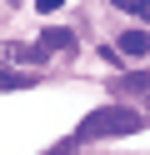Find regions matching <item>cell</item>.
<instances>
[{
  "label": "cell",
  "instance_id": "obj_1",
  "mask_svg": "<svg viewBox=\"0 0 150 155\" xmlns=\"http://www.w3.org/2000/svg\"><path fill=\"white\" fill-rule=\"evenodd\" d=\"M145 115L140 110H130V105H100V110H90L85 120H80V130H75V140H105V135H140L145 130Z\"/></svg>",
  "mask_w": 150,
  "mask_h": 155
},
{
  "label": "cell",
  "instance_id": "obj_2",
  "mask_svg": "<svg viewBox=\"0 0 150 155\" xmlns=\"http://www.w3.org/2000/svg\"><path fill=\"white\" fill-rule=\"evenodd\" d=\"M120 55H150V30L145 25H135V30L120 35Z\"/></svg>",
  "mask_w": 150,
  "mask_h": 155
},
{
  "label": "cell",
  "instance_id": "obj_3",
  "mask_svg": "<svg viewBox=\"0 0 150 155\" xmlns=\"http://www.w3.org/2000/svg\"><path fill=\"white\" fill-rule=\"evenodd\" d=\"M110 85H115V95H140V90H150V65H145V70L120 75V80H110Z\"/></svg>",
  "mask_w": 150,
  "mask_h": 155
},
{
  "label": "cell",
  "instance_id": "obj_4",
  "mask_svg": "<svg viewBox=\"0 0 150 155\" xmlns=\"http://www.w3.org/2000/svg\"><path fill=\"white\" fill-rule=\"evenodd\" d=\"M40 45H45V50H70L75 35H70V30H40Z\"/></svg>",
  "mask_w": 150,
  "mask_h": 155
},
{
  "label": "cell",
  "instance_id": "obj_5",
  "mask_svg": "<svg viewBox=\"0 0 150 155\" xmlns=\"http://www.w3.org/2000/svg\"><path fill=\"white\" fill-rule=\"evenodd\" d=\"M115 10H130V15H140V20H150V0H110Z\"/></svg>",
  "mask_w": 150,
  "mask_h": 155
},
{
  "label": "cell",
  "instance_id": "obj_6",
  "mask_svg": "<svg viewBox=\"0 0 150 155\" xmlns=\"http://www.w3.org/2000/svg\"><path fill=\"white\" fill-rule=\"evenodd\" d=\"M40 10H60V5H65V0H35Z\"/></svg>",
  "mask_w": 150,
  "mask_h": 155
},
{
  "label": "cell",
  "instance_id": "obj_7",
  "mask_svg": "<svg viewBox=\"0 0 150 155\" xmlns=\"http://www.w3.org/2000/svg\"><path fill=\"white\" fill-rule=\"evenodd\" d=\"M5 5H15V0H5Z\"/></svg>",
  "mask_w": 150,
  "mask_h": 155
}]
</instances>
